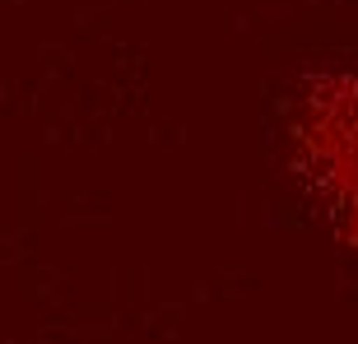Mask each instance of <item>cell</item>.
Returning <instances> with one entry per match:
<instances>
[{
    "label": "cell",
    "mask_w": 358,
    "mask_h": 344,
    "mask_svg": "<svg viewBox=\"0 0 358 344\" xmlns=\"http://www.w3.org/2000/svg\"><path fill=\"white\" fill-rule=\"evenodd\" d=\"M321 149V186L331 196V214L345 224L349 242L358 247V80L331 98V135H312Z\"/></svg>",
    "instance_id": "6da1fadb"
}]
</instances>
